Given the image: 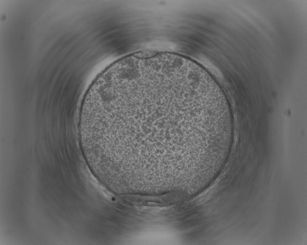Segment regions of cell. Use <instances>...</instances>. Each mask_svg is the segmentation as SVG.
I'll return each instance as SVG.
<instances>
[{
	"mask_svg": "<svg viewBox=\"0 0 307 245\" xmlns=\"http://www.w3.org/2000/svg\"><path fill=\"white\" fill-rule=\"evenodd\" d=\"M232 122L225 94L211 75L188 62L158 57L105 77L82 126L104 172L159 182L201 162Z\"/></svg>",
	"mask_w": 307,
	"mask_h": 245,
	"instance_id": "cell-1",
	"label": "cell"
}]
</instances>
